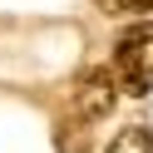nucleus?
<instances>
[{
    "label": "nucleus",
    "mask_w": 153,
    "mask_h": 153,
    "mask_svg": "<svg viewBox=\"0 0 153 153\" xmlns=\"http://www.w3.org/2000/svg\"><path fill=\"white\" fill-rule=\"evenodd\" d=\"M114 84L133 99L153 89V20H133L114 45Z\"/></svg>",
    "instance_id": "obj_1"
},
{
    "label": "nucleus",
    "mask_w": 153,
    "mask_h": 153,
    "mask_svg": "<svg viewBox=\"0 0 153 153\" xmlns=\"http://www.w3.org/2000/svg\"><path fill=\"white\" fill-rule=\"evenodd\" d=\"M114 74L109 69H79L64 89V109H69V123L74 128H89V123L109 119L114 114Z\"/></svg>",
    "instance_id": "obj_2"
},
{
    "label": "nucleus",
    "mask_w": 153,
    "mask_h": 153,
    "mask_svg": "<svg viewBox=\"0 0 153 153\" xmlns=\"http://www.w3.org/2000/svg\"><path fill=\"white\" fill-rule=\"evenodd\" d=\"M104 153H153V128L148 123H128V128H119V138Z\"/></svg>",
    "instance_id": "obj_3"
},
{
    "label": "nucleus",
    "mask_w": 153,
    "mask_h": 153,
    "mask_svg": "<svg viewBox=\"0 0 153 153\" xmlns=\"http://www.w3.org/2000/svg\"><path fill=\"white\" fill-rule=\"evenodd\" d=\"M104 15H148L153 10V0H94Z\"/></svg>",
    "instance_id": "obj_4"
}]
</instances>
